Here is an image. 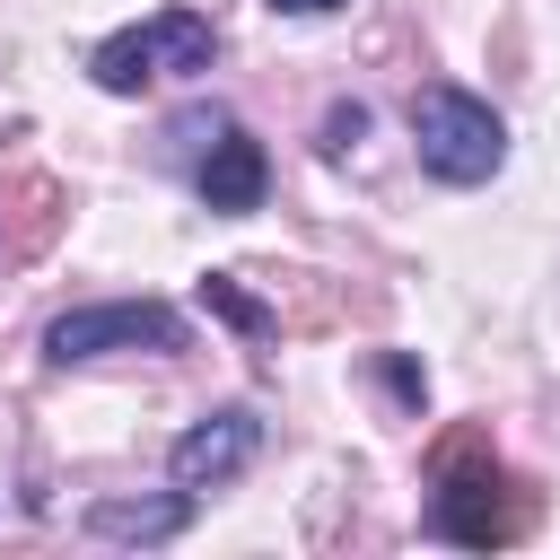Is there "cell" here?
<instances>
[{
  "label": "cell",
  "mask_w": 560,
  "mask_h": 560,
  "mask_svg": "<svg viewBox=\"0 0 560 560\" xmlns=\"http://www.w3.org/2000/svg\"><path fill=\"white\" fill-rule=\"evenodd\" d=\"M411 149H420V166L438 175V184H490L499 166H508V122L472 96V88H455V79H429V88H411Z\"/></svg>",
  "instance_id": "6da1fadb"
},
{
  "label": "cell",
  "mask_w": 560,
  "mask_h": 560,
  "mask_svg": "<svg viewBox=\"0 0 560 560\" xmlns=\"http://www.w3.org/2000/svg\"><path fill=\"white\" fill-rule=\"evenodd\" d=\"M219 61V26L201 9H158L140 26H114L96 52H88V79L105 96H140L149 79H201Z\"/></svg>",
  "instance_id": "7a4b0ae2"
},
{
  "label": "cell",
  "mask_w": 560,
  "mask_h": 560,
  "mask_svg": "<svg viewBox=\"0 0 560 560\" xmlns=\"http://www.w3.org/2000/svg\"><path fill=\"white\" fill-rule=\"evenodd\" d=\"M105 350H184V315L166 298H105V306H70V315L44 324L52 368H79V359H105Z\"/></svg>",
  "instance_id": "3957f363"
},
{
  "label": "cell",
  "mask_w": 560,
  "mask_h": 560,
  "mask_svg": "<svg viewBox=\"0 0 560 560\" xmlns=\"http://www.w3.org/2000/svg\"><path fill=\"white\" fill-rule=\"evenodd\" d=\"M429 534L438 542H464V551H490V542L516 534V508H508V481H499L490 455H472V446L446 455V472L429 490Z\"/></svg>",
  "instance_id": "277c9868"
},
{
  "label": "cell",
  "mask_w": 560,
  "mask_h": 560,
  "mask_svg": "<svg viewBox=\"0 0 560 560\" xmlns=\"http://www.w3.org/2000/svg\"><path fill=\"white\" fill-rule=\"evenodd\" d=\"M254 455H262V420H254L245 402H228V411H201V420H192V429H184V438L166 446V481L201 499V490L236 481V472H245Z\"/></svg>",
  "instance_id": "5b68a950"
},
{
  "label": "cell",
  "mask_w": 560,
  "mask_h": 560,
  "mask_svg": "<svg viewBox=\"0 0 560 560\" xmlns=\"http://www.w3.org/2000/svg\"><path fill=\"white\" fill-rule=\"evenodd\" d=\"M262 184H271V158H262V140L254 131H219L201 158H192V192L219 210V219H245V210H262Z\"/></svg>",
  "instance_id": "8992f818"
},
{
  "label": "cell",
  "mask_w": 560,
  "mask_h": 560,
  "mask_svg": "<svg viewBox=\"0 0 560 560\" xmlns=\"http://www.w3.org/2000/svg\"><path fill=\"white\" fill-rule=\"evenodd\" d=\"M192 525V490H166V499H96L88 508V534L96 542H175Z\"/></svg>",
  "instance_id": "52a82bcc"
},
{
  "label": "cell",
  "mask_w": 560,
  "mask_h": 560,
  "mask_svg": "<svg viewBox=\"0 0 560 560\" xmlns=\"http://www.w3.org/2000/svg\"><path fill=\"white\" fill-rule=\"evenodd\" d=\"M201 306H210L219 324H236V332H254V341H271V306H262V298H245V289H236L228 271H210V280H201Z\"/></svg>",
  "instance_id": "ba28073f"
},
{
  "label": "cell",
  "mask_w": 560,
  "mask_h": 560,
  "mask_svg": "<svg viewBox=\"0 0 560 560\" xmlns=\"http://www.w3.org/2000/svg\"><path fill=\"white\" fill-rule=\"evenodd\" d=\"M219 131H228V114H219V105H192V114H175V122H166V140H175V149H210Z\"/></svg>",
  "instance_id": "9c48e42d"
},
{
  "label": "cell",
  "mask_w": 560,
  "mask_h": 560,
  "mask_svg": "<svg viewBox=\"0 0 560 560\" xmlns=\"http://www.w3.org/2000/svg\"><path fill=\"white\" fill-rule=\"evenodd\" d=\"M359 131H368V105H332V114H324V158L359 149Z\"/></svg>",
  "instance_id": "30bf717a"
},
{
  "label": "cell",
  "mask_w": 560,
  "mask_h": 560,
  "mask_svg": "<svg viewBox=\"0 0 560 560\" xmlns=\"http://www.w3.org/2000/svg\"><path fill=\"white\" fill-rule=\"evenodd\" d=\"M385 385H394V402H411V411L429 402V376H420L411 359H385Z\"/></svg>",
  "instance_id": "8fae6325"
},
{
  "label": "cell",
  "mask_w": 560,
  "mask_h": 560,
  "mask_svg": "<svg viewBox=\"0 0 560 560\" xmlns=\"http://www.w3.org/2000/svg\"><path fill=\"white\" fill-rule=\"evenodd\" d=\"M262 9H280V18H332V9H350V0H262Z\"/></svg>",
  "instance_id": "7c38bea8"
}]
</instances>
